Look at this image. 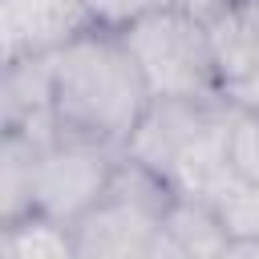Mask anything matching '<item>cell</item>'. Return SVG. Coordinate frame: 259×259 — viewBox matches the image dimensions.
Segmentation results:
<instances>
[{
    "instance_id": "1",
    "label": "cell",
    "mask_w": 259,
    "mask_h": 259,
    "mask_svg": "<svg viewBox=\"0 0 259 259\" xmlns=\"http://www.w3.org/2000/svg\"><path fill=\"white\" fill-rule=\"evenodd\" d=\"M154 97L117 32L93 28L53 57V117L65 134L130 146Z\"/></svg>"
},
{
    "instance_id": "2",
    "label": "cell",
    "mask_w": 259,
    "mask_h": 259,
    "mask_svg": "<svg viewBox=\"0 0 259 259\" xmlns=\"http://www.w3.org/2000/svg\"><path fill=\"white\" fill-rule=\"evenodd\" d=\"M117 36L134 53L154 101H198L202 105L206 97L223 93L206 28L190 20L186 12H178L174 4L142 16L134 28Z\"/></svg>"
},
{
    "instance_id": "3",
    "label": "cell",
    "mask_w": 259,
    "mask_h": 259,
    "mask_svg": "<svg viewBox=\"0 0 259 259\" xmlns=\"http://www.w3.org/2000/svg\"><path fill=\"white\" fill-rule=\"evenodd\" d=\"M113 174H117V162H113L109 146L65 134L57 125V134L36 154L32 214H45V219H57V223L73 227L77 219H85L109 194Z\"/></svg>"
},
{
    "instance_id": "4",
    "label": "cell",
    "mask_w": 259,
    "mask_h": 259,
    "mask_svg": "<svg viewBox=\"0 0 259 259\" xmlns=\"http://www.w3.org/2000/svg\"><path fill=\"white\" fill-rule=\"evenodd\" d=\"M85 0H0V40L4 65L57 57L85 32H93Z\"/></svg>"
},
{
    "instance_id": "5",
    "label": "cell",
    "mask_w": 259,
    "mask_h": 259,
    "mask_svg": "<svg viewBox=\"0 0 259 259\" xmlns=\"http://www.w3.org/2000/svg\"><path fill=\"white\" fill-rule=\"evenodd\" d=\"M162 231L190 259H223L227 247L235 243L227 235V227L219 223V214L210 210V202L198 198V194H182V190H174V198L162 214Z\"/></svg>"
},
{
    "instance_id": "6",
    "label": "cell",
    "mask_w": 259,
    "mask_h": 259,
    "mask_svg": "<svg viewBox=\"0 0 259 259\" xmlns=\"http://www.w3.org/2000/svg\"><path fill=\"white\" fill-rule=\"evenodd\" d=\"M4 259H81V255L73 227L45 214H24L16 223H4Z\"/></svg>"
},
{
    "instance_id": "7",
    "label": "cell",
    "mask_w": 259,
    "mask_h": 259,
    "mask_svg": "<svg viewBox=\"0 0 259 259\" xmlns=\"http://www.w3.org/2000/svg\"><path fill=\"white\" fill-rule=\"evenodd\" d=\"M166 4H170V0H85L93 24L105 28V32H125V28H134L142 16H150V12L166 8Z\"/></svg>"
},
{
    "instance_id": "8",
    "label": "cell",
    "mask_w": 259,
    "mask_h": 259,
    "mask_svg": "<svg viewBox=\"0 0 259 259\" xmlns=\"http://www.w3.org/2000/svg\"><path fill=\"white\" fill-rule=\"evenodd\" d=\"M227 150H231L235 170H243L259 186V113L239 109V117H235V125L227 134Z\"/></svg>"
},
{
    "instance_id": "9",
    "label": "cell",
    "mask_w": 259,
    "mask_h": 259,
    "mask_svg": "<svg viewBox=\"0 0 259 259\" xmlns=\"http://www.w3.org/2000/svg\"><path fill=\"white\" fill-rule=\"evenodd\" d=\"M178 12H186L190 20H198L202 28H210V24H219L227 12H235L243 0H170Z\"/></svg>"
},
{
    "instance_id": "10",
    "label": "cell",
    "mask_w": 259,
    "mask_h": 259,
    "mask_svg": "<svg viewBox=\"0 0 259 259\" xmlns=\"http://www.w3.org/2000/svg\"><path fill=\"white\" fill-rule=\"evenodd\" d=\"M146 259H190V255H186V251H182L166 231H158V235H154V243L146 247Z\"/></svg>"
},
{
    "instance_id": "11",
    "label": "cell",
    "mask_w": 259,
    "mask_h": 259,
    "mask_svg": "<svg viewBox=\"0 0 259 259\" xmlns=\"http://www.w3.org/2000/svg\"><path fill=\"white\" fill-rule=\"evenodd\" d=\"M223 259H259V239H235Z\"/></svg>"
}]
</instances>
